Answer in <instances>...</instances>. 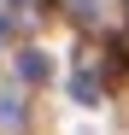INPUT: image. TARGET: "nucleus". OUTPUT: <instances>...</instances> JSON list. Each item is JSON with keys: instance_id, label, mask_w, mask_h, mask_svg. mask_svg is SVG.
<instances>
[{"instance_id": "obj_6", "label": "nucleus", "mask_w": 129, "mask_h": 135, "mask_svg": "<svg viewBox=\"0 0 129 135\" xmlns=\"http://www.w3.org/2000/svg\"><path fill=\"white\" fill-rule=\"evenodd\" d=\"M0 41H6V18H0Z\"/></svg>"}, {"instance_id": "obj_7", "label": "nucleus", "mask_w": 129, "mask_h": 135, "mask_svg": "<svg viewBox=\"0 0 129 135\" xmlns=\"http://www.w3.org/2000/svg\"><path fill=\"white\" fill-rule=\"evenodd\" d=\"M123 6H129V0H123Z\"/></svg>"}, {"instance_id": "obj_5", "label": "nucleus", "mask_w": 129, "mask_h": 135, "mask_svg": "<svg viewBox=\"0 0 129 135\" xmlns=\"http://www.w3.org/2000/svg\"><path fill=\"white\" fill-rule=\"evenodd\" d=\"M71 18H76V24H94L100 12H94V0H71Z\"/></svg>"}, {"instance_id": "obj_3", "label": "nucleus", "mask_w": 129, "mask_h": 135, "mask_svg": "<svg viewBox=\"0 0 129 135\" xmlns=\"http://www.w3.org/2000/svg\"><path fill=\"white\" fill-rule=\"evenodd\" d=\"M29 118V106H24V94H18V88H0V129H18Z\"/></svg>"}, {"instance_id": "obj_2", "label": "nucleus", "mask_w": 129, "mask_h": 135, "mask_svg": "<svg viewBox=\"0 0 129 135\" xmlns=\"http://www.w3.org/2000/svg\"><path fill=\"white\" fill-rule=\"evenodd\" d=\"M71 94H76L82 106H100V100H106V76H94V71H76V76H71Z\"/></svg>"}, {"instance_id": "obj_4", "label": "nucleus", "mask_w": 129, "mask_h": 135, "mask_svg": "<svg viewBox=\"0 0 129 135\" xmlns=\"http://www.w3.org/2000/svg\"><path fill=\"white\" fill-rule=\"evenodd\" d=\"M18 6H24V12H18V18H24V24H41V18H47V6H53V0H18Z\"/></svg>"}, {"instance_id": "obj_1", "label": "nucleus", "mask_w": 129, "mask_h": 135, "mask_svg": "<svg viewBox=\"0 0 129 135\" xmlns=\"http://www.w3.org/2000/svg\"><path fill=\"white\" fill-rule=\"evenodd\" d=\"M18 76H24V82H47L53 76L47 53H41V47H24V53H18Z\"/></svg>"}]
</instances>
